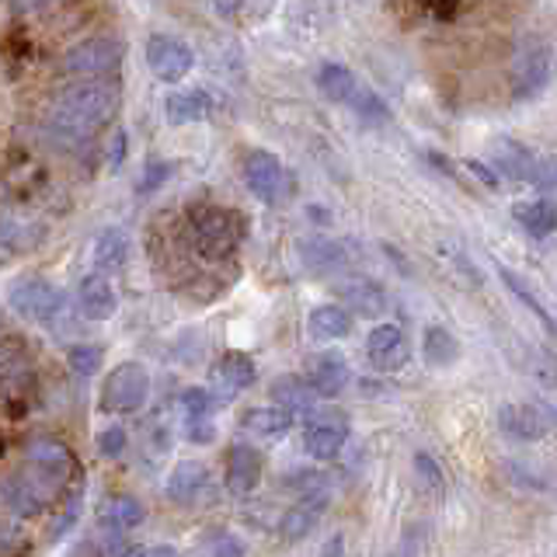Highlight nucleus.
<instances>
[{
	"instance_id": "nucleus-1",
	"label": "nucleus",
	"mask_w": 557,
	"mask_h": 557,
	"mask_svg": "<svg viewBox=\"0 0 557 557\" xmlns=\"http://www.w3.org/2000/svg\"><path fill=\"white\" fill-rule=\"evenodd\" d=\"M119 84L104 77H84V84L66 87L46 115L49 139H57V147L87 144L101 126L112 122L119 112Z\"/></svg>"
},
{
	"instance_id": "nucleus-2",
	"label": "nucleus",
	"mask_w": 557,
	"mask_h": 557,
	"mask_svg": "<svg viewBox=\"0 0 557 557\" xmlns=\"http://www.w3.org/2000/svg\"><path fill=\"white\" fill-rule=\"evenodd\" d=\"M11 310L22 313L25 321L46 324L49 331H70V310L60 286H52L42 275H25L8 289Z\"/></svg>"
},
{
	"instance_id": "nucleus-3",
	"label": "nucleus",
	"mask_w": 557,
	"mask_h": 557,
	"mask_svg": "<svg viewBox=\"0 0 557 557\" xmlns=\"http://www.w3.org/2000/svg\"><path fill=\"white\" fill-rule=\"evenodd\" d=\"M191 244L209 261L231 258L240 244V220L226 209L206 206L199 213H191Z\"/></svg>"
},
{
	"instance_id": "nucleus-4",
	"label": "nucleus",
	"mask_w": 557,
	"mask_h": 557,
	"mask_svg": "<svg viewBox=\"0 0 557 557\" xmlns=\"http://www.w3.org/2000/svg\"><path fill=\"white\" fill-rule=\"evenodd\" d=\"M150 397V373L139 362H122L101 383V411L109 414H133L147 405Z\"/></svg>"
},
{
	"instance_id": "nucleus-5",
	"label": "nucleus",
	"mask_w": 557,
	"mask_h": 557,
	"mask_svg": "<svg viewBox=\"0 0 557 557\" xmlns=\"http://www.w3.org/2000/svg\"><path fill=\"white\" fill-rule=\"evenodd\" d=\"M122 57H126V46L112 35H95V39H84L77 46H70L63 52V74L70 77H109L119 70Z\"/></svg>"
},
{
	"instance_id": "nucleus-6",
	"label": "nucleus",
	"mask_w": 557,
	"mask_h": 557,
	"mask_svg": "<svg viewBox=\"0 0 557 557\" xmlns=\"http://www.w3.org/2000/svg\"><path fill=\"white\" fill-rule=\"evenodd\" d=\"M492 157H495L498 178L530 182L533 188H550V182H554L550 161H536V153L530 147H522L519 139H512V136L495 139V144H492Z\"/></svg>"
},
{
	"instance_id": "nucleus-7",
	"label": "nucleus",
	"mask_w": 557,
	"mask_h": 557,
	"mask_svg": "<svg viewBox=\"0 0 557 557\" xmlns=\"http://www.w3.org/2000/svg\"><path fill=\"white\" fill-rule=\"evenodd\" d=\"M147 66L161 84H182L196 70V52L178 35H150L147 42Z\"/></svg>"
},
{
	"instance_id": "nucleus-8",
	"label": "nucleus",
	"mask_w": 557,
	"mask_h": 557,
	"mask_svg": "<svg viewBox=\"0 0 557 557\" xmlns=\"http://www.w3.org/2000/svg\"><path fill=\"white\" fill-rule=\"evenodd\" d=\"M244 185L255 191V199H261L265 206H278L286 196V168L275 153L269 150H251L244 157Z\"/></svg>"
},
{
	"instance_id": "nucleus-9",
	"label": "nucleus",
	"mask_w": 557,
	"mask_h": 557,
	"mask_svg": "<svg viewBox=\"0 0 557 557\" xmlns=\"http://www.w3.org/2000/svg\"><path fill=\"white\" fill-rule=\"evenodd\" d=\"M366 356L380 373H400L411 362V342L397 324H376L366 335Z\"/></svg>"
},
{
	"instance_id": "nucleus-10",
	"label": "nucleus",
	"mask_w": 557,
	"mask_h": 557,
	"mask_svg": "<svg viewBox=\"0 0 557 557\" xmlns=\"http://www.w3.org/2000/svg\"><path fill=\"white\" fill-rule=\"evenodd\" d=\"M25 463L32 467L28 481L39 484L42 492L49 495V487H60L63 484V474L70 467H74V457H70V449L63 443H52V440H39L25 449Z\"/></svg>"
},
{
	"instance_id": "nucleus-11",
	"label": "nucleus",
	"mask_w": 557,
	"mask_h": 557,
	"mask_svg": "<svg viewBox=\"0 0 557 557\" xmlns=\"http://www.w3.org/2000/svg\"><path fill=\"white\" fill-rule=\"evenodd\" d=\"M258 376V366L248 352H226L213 366V380H209V394L216 397V405H231V400L248 391Z\"/></svg>"
},
{
	"instance_id": "nucleus-12",
	"label": "nucleus",
	"mask_w": 557,
	"mask_h": 557,
	"mask_svg": "<svg viewBox=\"0 0 557 557\" xmlns=\"http://www.w3.org/2000/svg\"><path fill=\"white\" fill-rule=\"evenodd\" d=\"M296 251H300V261L310 272H321V275L345 272L356 261L352 244L335 240V237H304L300 244H296Z\"/></svg>"
},
{
	"instance_id": "nucleus-13",
	"label": "nucleus",
	"mask_w": 557,
	"mask_h": 557,
	"mask_svg": "<svg viewBox=\"0 0 557 557\" xmlns=\"http://www.w3.org/2000/svg\"><path fill=\"white\" fill-rule=\"evenodd\" d=\"M498 425L505 435L519 443H536L550 432V411L536 400H522V405H505L498 411Z\"/></svg>"
},
{
	"instance_id": "nucleus-14",
	"label": "nucleus",
	"mask_w": 557,
	"mask_h": 557,
	"mask_svg": "<svg viewBox=\"0 0 557 557\" xmlns=\"http://www.w3.org/2000/svg\"><path fill=\"white\" fill-rule=\"evenodd\" d=\"M345 443H348V418L345 414H318V422L304 432L307 457L321 460V463L338 460Z\"/></svg>"
},
{
	"instance_id": "nucleus-15",
	"label": "nucleus",
	"mask_w": 557,
	"mask_h": 557,
	"mask_svg": "<svg viewBox=\"0 0 557 557\" xmlns=\"http://www.w3.org/2000/svg\"><path fill=\"white\" fill-rule=\"evenodd\" d=\"M307 383L313 387V394L331 400L345 394V387L352 383V370H348V359L342 352H321L310 359V370H307Z\"/></svg>"
},
{
	"instance_id": "nucleus-16",
	"label": "nucleus",
	"mask_w": 557,
	"mask_h": 557,
	"mask_svg": "<svg viewBox=\"0 0 557 557\" xmlns=\"http://www.w3.org/2000/svg\"><path fill=\"white\" fill-rule=\"evenodd\" d=\"M77 307H81V318L95 321V324L115 318L119 300H115V289H112L109 278H104V272H91V275L81 278V286H77Z\"/></svg>"
},
{
	"instance_id": "nucleus-17",
	"label": "nucleus",
	"mask_w": 557,
	"mask_h": 557,
	"mask_svg": "<svg viewBox=\"0 0 557 557\" xmlns=\"http://www.w3.org/2000/svg\"><path fill=\"white\" fill-rule=\"evenodd\" d=\"M327 509V495H313V498H300V505H289L278 519V536L286 544H300L313 530L321 527V516Z\"/></svg>"
},
{
	"instance_id": "nucleus-18",
	"label": "nucleus",
	"mask_w": 557,
	"mask_h": 557,
	"mask_svg": "<svg viewBox=\"0 0 557 557\" xmlns=\"http://www.w3.org/2000/svg\"><path fill=\"white\" fill-rule=\"evenodd\" d=\"M164 492H168V498L182 502V505L199 502V498L209 492V467L199 463V460H182V463H174V470L168 474Z\"/></svg>"
},
{
	"instance_id": "nucleus-19",
	"label": "nucleus",
	"mask_w": 557,
	"mask_h": 557,
	"mask_svg": "<svg viewBox=\"0 0 557 557\" xmlns=\"http://www.w3.org/2000/svg\"><path fill=\"white\" fill-rule=\"evenodd\" d=\"M550 81V52L547 46H533L516 60V95L533 98L547 87Z\"/></svg>"
},
{
	"instance_id": "nucleus-20",
	"label": "nucleus",
	"mask_w": 557,
	"mask_h": 557,
	"mask_svg": "<svg viewBox=\"0 0 557 557\" xmlns=\"http://www.w3.org/2000/svg\"><path fill=\"white\" fill-rule=\"evenodd\" d=\"M258 481H261V453L255 446L237 443L231 449V457H226V487L234 495H248L258 487Z\"/></svg>"
},
{
	"instance_id": "nucleus-21",
	"label": "nucleus",
	"mask_w": 557,
	"mask_h": 557,
	"mask_svg": "<svg viewBox=\"0 0 557 557\" xmlns=\"http://www.w3.org/2000/svg\"><path fill=\"white\" fill-rule=\"evenodd\" d=\"M352 313H348V307L342 304H321L310 310L307 318V331L313 342H342L352 335Z\"/></svg>"
},
{
	"instance_id": "nucleus-22",
	"label": "nucleus",
	"mask_w": 557,
	"mask_h": 557,
	"mask_svg": "<svg viewBox=\"0 0 557 557\" xmlns=\"http://www.w3.org/2000/svg\"><path fill=\"white\" fill-rule=\"evenodd\" d=\"M213 101L202 91V87H188V91H171L164 101V115L168 126H196V122L209 119Z\"/></svg>"
},
{
	"instance_id": "nucleus-23",
	"label": "nucleus",
	"mask_w": 557,
	"mask_h": 557,
	"mask_svg": "<svg viewBox=\"0 0 557 557\" xmlns=\"http://www.w3.org/2000/svg\"><path fill=\"white\" fill-rule=\"evenodd\" d=\"M144 505H139L133 495H115L101 505V512H98V527L104 536H122L126 530H136L139 522H144Z\"/></svg>"
},
{
	"instance_id": "nucleus-24",
	"label": "nucleus",
	"mask_w": 557,
	"mask_h": 557,
	"mask_svg": "<svg viewBox=\"0 0 557 557\" xmlns=\"http://www.w3.org/2000/svg\"><path fill=\"white\" fill-rule=\"evenodd\" d=\"M296 414L283 405H265V408H248L240 414V425L261 435V440H283V435L293 429Z\"/></svg>"
},
{
	"instance_id": "nucleus-25",
	"label": "nucleus",
	"mask_w": 557,
	"mask_h": 557,
	"mask_svg": "<svg viewBox=\"0 0 557 557\" xmlns=\"http://www.w3.org/2000/svg\"><path fill=\"white\" fill-rule=\"evenodd\" d=\"M269 394H272L275 405L289 408L293 414H300V411L313 414V408H318V394H313V387L307 383V376H293V373L275 376V380L269 383Z\"/></svg>"
},
{
	"instance_id": "nucleus-26",
	"label": "nucleus",
	"mask_w": 557,
	"mask_h": 557,
	"mask_svg": "<svg viewBox=\"0 0 557 557\" xmlns=\"http://www.w3.org/2000/svg\"><path fill=\"white\" fill-rule=\"evenodd\" d=\"M338 296L348 310H359L366 318H376V313L387 310V293H383V286L373 283V278H345Z\"/></svg>"
},
{
	"instance_id": "nucleus-27",
	"label": "nucleus",
	"mask_w": 557,
	"mask_h": 557,
	"mask_svg": "<svg viewBox=\"0 0 557 557\" xmlns=\"http://www.w3.org/2000/svg\"><path fill=\"white\" fill-rule=\"evenodd\" d=\"M129 258V237L122 226H109V231H101L91 244V261L98 272H115L126 265Z\"/></svg>"
},
{
	"instance_id": "nucleus-28",
	"label": "nucleus",
	"mask_w": 557,
	"mask_h": 557,
	"mask_svg": "<svg viewBox=\"0 0 557 557\" xmlns=\"http://www.w3.org/2000/svg\"><path fill=\"white\" fill-rule=\"evenodd\" d=\"M42 226L32 223V220H22L14 213H0V248L8 255H22V251H32L35 244L42 240Z\"/></svg>"
},
{
	"instance_id": "nucleus-29",
	"label": "nucleus",
	"mask_w": 557,
	"mask_h": 557,
	"mask_svg": "<svg viewBox=\"0 0 557 557\" xmlns=\"http://www.w3.org/2000/svg\"><path fill=\"white\" fill-rule=\"evenodd\" d=\"M512 220L533 237H550L557 226V209L547 199H527L512 206Z\"/></svg>"
},
{
	"instance_id": "nucleus-30",
	"label": "nucleus",
	"mask_w": 557,
	"mask_h": 557,
	"mask_svg": "<svg viewBox=\"0 0 557 557\" xmlns=\"http://www.w3.org/2000/svg\"><path fill=\"white\" fill-rule=\"evenodd\" d=\"M422 356L432 370H449V366L460 362V342L449 335L446 327H425V338H422Z\"/></svg>"
},
{
	"instance_id": "nucleus-31",
	"label": "nucleus",
	"mask_w": 557,
	"mask_h": 557,
	"mask_svg": "<svg viewBox=\"0 0 557 557\" xmlns=\"http://www.w3.org/2000/svg\"><path fill=\"white\" fill-rule=\"evenodd\" d=\"M318 87H321V95L327 101H335V104H345L348 98H352V91L359 87L356 74L348 70L345 63H324L318 70Z\"/></svg>"
},
{
	"instance_id": "nucleus-32",
	"label": "nucleus",
	"mask_w": 557,
	"mask_h": 557,
	"mask_svg": "<svg viewBox=\"0 0 557 557\" xmlns=\"http://www.w3.org/2000/svg\"><path fill=\"white\" fill-rule=\"evenodd\" d=\"M345 104L356 112L359 126H370V129H373V126H387V122H391V104L383 101V98L373 91V87H356L352 98H348Z\"/></svg>"
},
{
	"instance_id": "nucleus-33",
	"label": "nucleus",
	"mask_w": 557,
	"mask_h": 557,
	"mask_svg": "<svg viewBox=\"0 0 557 557\" xmlns=\"http://www.w3.org/2000/svg\"><path fill=\"white\" fill-rule=\"evenodd\" d=\"M4 498H8V505H11V512H14V516H35V512H42V505H46V492H42L39 484H32L28 478H14V481H8Z\"/></svg>"
},
{
	"instance_id": "nucleus-34",
	"label": "nucleus",
	"mask_w": 557,
	"mask_h": 557,
	"mask_svg": "<svg viewBox=\"0 0 557 557\" xmlns=\"http://www.w3.org/2000/svg\"><path fill=\"white\" fill-rule=\"evenodd\" d=\"M498 275H502V283H505V286H509V289H512V293L519 296V300H522V304H527V307H530V310L536 313V318H540V321H544L547 327H554V321H550V313H547V307H544V304H540V300H536V293H533V289L527 286V278H522V275H516L512 269H505V265H498Z\"/></svg>"
},
{
	"instance_id": "nucleus-35",
	"label": "nucleus",
	"mask_w": 557,
	"mask_h": 557,
	"mask_svg": "<svg viewBox=\"0 0 557 557\" xmlns=\"http://www.w3.org/2000/svg\"><path fill=\"white\" fill-rule=\"evenodd\" d=\"M81 512H84V492H81V487H74V492H70L66 502H63V512H60L57 522L49 527V540H52V544H57V540H63L70 530L77 527Z\"/></svg>"
},
{
	"instance_id": "nucleus-36",
	"label": "nucleus",
	"mask_w": 557,
	"mask_h": 557,
	"mask_svg": "<svg viewBox=\"0 0 557 557\" xmlns=\"http://www.w3.org/2000/svg\"><path fill=\"white\" fill-rule=\"evenodd\" d=\"M66 362L74 366L77 376H95L104 366V348L101 345H74L66 352Z\"/></svg>"
},
{
	"instance_id": "nucleus-37",
	"label": "nucleus",
	"mask_w": 557,
	"mask_h": 557,
	"mask_svg": "<svg viewBox=\"0 0 557 557\" xmlns=\"http://www.w3.org/2000/svg\"><path fill=\"white\" fill-rule=\"evenodd\" d=\"M286 487L300 495V498L327 495V481H324L321 470H293V474L286 478Z\"/></svg>"
},
{
	"instance_id": "nucleus-38",
	"label": "nucleus",
	"mask_w": 557,
	"mask_h": 557,
	"mask_svg": "<svg viewBox=\"0 0 557 557\" xmlns=\"http://www.w3.org/2000/svg\"><path fill=\"white\" fill-rule=\"evenodd\" d=\"M216 408L220 405H216V397L209 394V387H188L182 394V411H185V418H213Z\"/></svg>"
},
{
	"instance_id": "nucleus-39",
	"label": "nucleus",
	"mask_w": 557,
	"mask_h": 557,
	"mask_svg": "<svg viewBox=\"0 0 557 557\" xmlns=\"http://www.w3.org/2000/svg\"><path fill=\"white\" fill-rule=\"evenodd\" d=\"M95 446H98V453H101L104 460H115V457H122V453H126V446H129V432L122 429V425H109V429H101V432H98Z\"/></svg>"
},
{
	"instance_id": "nucleus-40",
	"label": "nucleus",
	"mask_w": 557,
	"mask_h": 557,
	"mask_svg": "<svg viewBox=\"0 0 557 557\" xmlns=\"http://www.w3.org/2000/svg\"><path fill=\"white\" fill-rule=\"evenodd\" d=\"M171 174H174V164L171 161H147L144 178H139V191H144V196H153L157 188L171 182Z\"/></svg>"
},
{
	"instance_id": "nucleus-41",
	"label": "nucleus",
	"mask_w": 557,
	"mask_h": 557,
	"mask_svg": "<svg viewBox=\"0 0 557 557\" xmlns=\"http://www.w3.org/2000/svg\"><path fill=\"white\" fill-rule=\"evenodd\" d=\"M414 470H418V478H422V484L432 487V492H443V487H446L443 470H440V463L429 457V453H422V449L414 453Z\"/></svg>"
},
{
	"instance_id": "nucleus-42",
	"label": "nucleus",
	"mask_w": 557,
	"mask_h": 557,
	"mask_svg": "<svg viewBox=\"0 0 557 557\" xmlns=\"http://www.w3.org/2000/svg\"><path fill=\"white\" fill-rule=\"evenodd\" d=\"M126 150H129V139H126V129H115L109 136V144H104V168L109 171H119L126 164Z\"/></svg>"
},
{
	"instance_id": "nucleus-43",
	"label": "nucleus",
	"mask_w": 557,
	"mask_h": 557,
	"mask_svg": "<svg viewBox=\"0 0 557 557\" xmlns=\"http://www.w3.org/2000/svg\"><path fill=\"white\" fill-rule=\"evenodd\" d=\"M188 440L191 443H213L216 440V425L209 418H188Z\"/></svg>"
},
{
	"instance_id": "nucleus-44",
	"label": "nucleus",
	"mask_w": 557,
	"mask_h": 557,
	"mask_svg": "<svg viewBox=\"0 0 557 557\" xmlns=\"http://www.w3.org/2000/svg\"><path fill=\"white\" fill-rule=\"evenodd\" d=\"M209 550H213V554H234V557H240L248 547H244L240 540H234L231 533H220L213 544H209Z\"/></svg>"
},
{
	"instance_id": "nucleus-45",
	"label": "nucleus",
	"mask_w": 557,
	"mask_h": 557,
	"mask_svg": "<svg viewBox=\"0 0 557 557\" xmlns=\"http://www.w3.org/2000/svg\"><path fill=\"white\" fill-rule=\"evenodd\" d=\"M467 168L474 171V178H481V182H484L487 188H492V191H495V188H502V178H498V174H495L492 168H487V164H481V161H467Z\"/></svg>"
},
{
	"instance_id": "nucleus-46",
	"label": "nucleus",
	"mask_w": 557,
	"mask_h": 557,
	"mask_svg": "<svg viewBox=\"0 0 557 557\" xmlns=\"http://www.w3.org/2000/svg\"><path fill=\"white\" fill-rule=\"evenodd\" d=\"M244 8H248V0H213V11L220 17H237Z\"/></svg>"
},
{
	"instance_id": "nucleus-47",
	"label": "nucleus",
	"mask_w": 557,
	"mask_h": 557,
	"mask_svg": "<svg viewBox=\"0 0 557 557\" xmlns=\"http://www.w3.org/2000/svg\"><path fill=\"white\" fill-rule=\"evenodd\" d=\"M49 4H57V0H14V11L17 14H28V11H42Z\"/></svg>"
},
{
	"instance_id": "nucleus-48",
	"label": "nucleus",
	"mask_w": 557,
	"mask_h": 557,
	"mask_svg": "<svg viewBox=\"0 0 557 557\" xmlns=\"http://www.w3.org/2000/svg\"><path fill=\"white\" fill-rule=\"evenodd\" d=\"M345 550V540H342V533L338 536H331L327 544H324V554H342Z\"/></svg>"
},
{
	"instance_id": "nucleus-49",
	"label": "nucleus",
	"mask_w": 557,
	"mask_h": 557,
	"mask_svg": "<svg viewBox=\"0 0 557 557\" xmlns=\"http://www.w3.org/2000/svg\"><path fill=\"white\" fill-rule=\"evenodd\" d=\"M4 261H8V251H4V248H0V265H4Z\"/></svg>"
},
{
	"instance_id": "nucleus-50",
	"label": "nucleus",
	"mask_w": 557,
	"mask_h": 557,
	"mask_svg": "<svg viewBox=\"0 0 557 557\" xmlns=\"http://www.w3.org/2000/svg\"><path fill=\"white\" fill-rule=\"evenodd\" d=\"M0 453H4V440H0Z\"/></svg>"
}]
</instances>
